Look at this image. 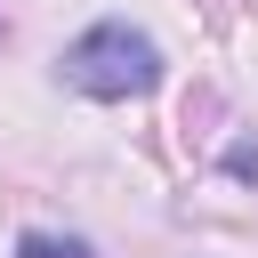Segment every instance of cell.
I'll return each mask as SVG.
<instances>
[{
	"mask_svg": "<svg viewBox=\"0 0 258 258\" xmlns=\"http://www.w3.org/2000/svg\"><path fill=\"white\" fill-rule=\"evenodd\" d=\"M56 73H64V89H81V97H97V105H129V97H145V89L161 81V48H153L137 24L97 16L89 32L64 40Z\"/></svg>",
	"mask_w": 258,
	"mask_h": 258,
	"instance_id": "cell-1",
	"label": "cell"
},
{
	"mask_svg": "<svg viewBox=\"0 0 258 258\" xmlns=\"http://www.w3.org/2000/svg\"><path fill=\"white\" fill-rule=\"evenodd\" d=\"M218 169H226V177H242V185H258V137H234V145L218 153Z\"/></svg>",
	"mask_w": 258,
	"mask_h": 258,
	"instance_id": "cell-2",
	"label": "cell"
},
{
	"mask_svg": "<svg viewBox=\"0 0 258 258\" xmlns=\"http://www.w3.org/2000/svg\"><path fill=\"white\" fill-rule=\"evenodd\" d=\"M16 258H89V250H81V242H56V234H24Z\"/></svg>",
	"mask_w": 258,
	"mask_h": 258,
	"instance_id": "cell-3",
	"label": "cell"
}]
</instances>
